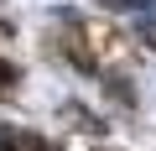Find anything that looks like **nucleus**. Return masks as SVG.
<instances>
[{
	"mask_svg": "<svg viewBox=\"0 0 156 151\" xmlns=\"http://www.w3.org/2000/svg\"><path fill=\"white\" fill-rule=\"evenodd\" d=\"M0 151H47L37 135H21V130H5L0 135Z\"/></svg>",
	"mask_w": 156,
	"mask_h": 151,
	"instance_id": "obj_1",
	"label": "nucleus"
},
{
	"mask_svg": "<svg viewBox=\"0 0 156 151\" xmlns=\"http://www.w3.org/2000/svg\"><path fill=\"white\" fill-rule=\"evenodd\" d=\"M5 89H16V68H11V63H0V94H5Z\"/></svg>",
	"mask_w": 156,
	"mask_h": 151,
	"instance_id": "obj_2",
	"label": "nucleus"
}]
</instances>
